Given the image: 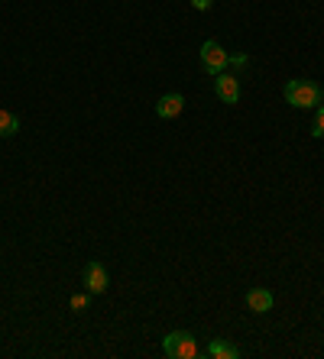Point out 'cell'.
I'll return each instance as SVG.
<instances>
[{
	"mask_svg": "<svg viewBox=\"0 0 324 359\" xmlns=\"http://www.w3.org/2000/svg\"><path fill=\"white\" fill-rule=\"evenodd\" d=\"M20 133V120L10 114V110L0 107V136L7 140V136H17Z\"/></svg>",
	"mask_w": 324,
	"mask_h": 359,
	"instance_id": "9",
	"label": "cell"
},
{
	"mask_svg": "<svg viewBox=\"0 0 324 359\" xmlns=\"http://www.w3.org/2000/svg\"><path fill=\"white\" fill-rule=\"evenodd\" d=\"M191 7H195V10H208V7H211V0H191Z\"/></svg>",
	"mask_w": 324,
	"mask_h": 359,
	"instance_id": "13",
	"label": "cell"
},
{
	"mask_svg": "<svg viewBox=\"0 0 324 359\" xmlns=\"http://www.w3.org/2000/svg\"><path fill=\"white\" fill-rule=\"evenodd\" d=\"M72 311H88V304H91V292H85V294H72Z\"/></svg>",
	"mask_w": 324,
	"mask_h": 359,
	"instance_id": "11",
	"label": "cell"
},
{
	"mask_svg": "<svg viewBox=\"0 0 324 359\" xmlns=\"http://www.w3.org/2000/svg\"><path fill=\"white\" fill-rule=\"evenodd\" d=\"M227 62H231V55L224 52L221 42L208 39L205 46H201V68H205L208 75H221L224 68H227Z\"/></svg>",
	"mask_w": 324,
	"mask_h": 359,
	"instance_id": "3",
	"label": "cell"
},
{
	"mask_svg": "<svg viewBox=\"0 0 324 359\" xmlns=\"http://www.w3.org/2000/svg\"><path fill=\"white\" fill-rule=\"evenodd\" d=\"M182 110H185V97L182 94H162L156 100V117L159 120H175Z\"/></svg>",
	"mask_w": 324,
	"mask_h": 359,
	"instance_id": "6",
	"label": "cell"
},
{
	"mask_svg": "<svg viewBox=\"0 0 324 359\" xmlns=\"http://www.w3.org/2000/svg\"><path fill=\"white\" fill-rule=\"evenodd\" d=\"M214 91H217V97H221L224 104H240V78L227 75V72L214 75Z\"/></svg>",
	"mask_w": 324,
	"mask_h": 359,
	"instance_id": "5",
	"label": "cell"
},
{
	"mask_svg": "<svg viewBox=\"0 0 324 359\" xmlns=\"http://www.w3.org/2000/svg\"><path fill=\"white\" fill-rule=\"evenodd\" d=\"M247 55H243V52H240V55H231V62H227V65H234V68H243V65H247Z\"/></svg>",
	"mask_w": 324,
	"mask_h": 359,
	"instance_id": "12",
	"label": "cell"
},
{
	"mask_svg": "<svg viewBox=\"0 0 324 359\" xmlns=\"http://www.w3.org/2000/svg\"><path fill=\"white\" fill-rule=\"evenodd\" d=\"M107 285H111V276H107L104 262L91 259V262L85 266V292H91V294H104V292H107Z\"/></svg>",
	"mask_w": 324,
	"mask_h": 359,
	"instance_id": "4",
	"label": "cell"
},
{
	"mask_svg": "<svg viewBox=\"0 0 324 359\" xmlns=\"http://www.w3.org/2000/svg\"><path fill=\"white\" fill-rule=\"evenodd\" d=\"M162 350L172 359H195L198 356V343L188 330H172L166 340H162Z\"/></svg>",
	"mask_w": 324,
	"mask_h": 359,
	"instance_id": "2",
	"label": "cell"
},
{
	"mask_svg": "<svg viewBox=\"0 0 324 359\" xmlns=\"http://www.w3.org/2000/svg\"><path fill=\"white\" fill-rule=\"evenodd\" d=\"M282 97H285V104H292V107H299V110H311V107L318 110L324 100V91L315 81H308V78H292L282 88Z\"/></svg>",
	"mask_w": 324,
	"mask_h": 359,
	"instance_id": "1",
	"label": "cell"
},
{
	"mask_svg": "<svg viewBox=\"0 0 324 359\" xmlns=\"http://www.w3.org/2000/svg\"><path fill=\"white\" fill-rule=\"evenodd\" d=\"M205 353L211 359H237L240 356V350L234 346V343H227V340H211V346H208Z\"/></svg>",
	"mask_w": 324,
	"mask_h": 359,
	"instance_id": "8",
	"label": "cell"
},
{
	"mask_svg": "<svg viewBox=\"0 0 324 359\" xmlns=\"http://www.w3.org/2000/svg\"><path fill=\"white\" fill-rule=\"evenodd\" d=\"M311 136H315V140H324V104L318 107V114H315V123H311Z\"/></svg>",
	"mask_w": 324,
	"mask_h": 359,
	"instance_id": "10",
	"label": "cell"
},
{
	"mask_svg": "<svg viewBox=\"0 0 324 359\" xmlns=\"http://www.w3.org/2000/svg\"><path fill=\"white\" fill-rule=\"evenodd\" d=\"M247 308L253 314H266V311H273V294L266 292V288H250L247 292Z\"/></svg>",
	"mask_w": 324,
	"mask_h": 359,
	"instance_id": "7",
	"label": "cell"
}]
</instances>
